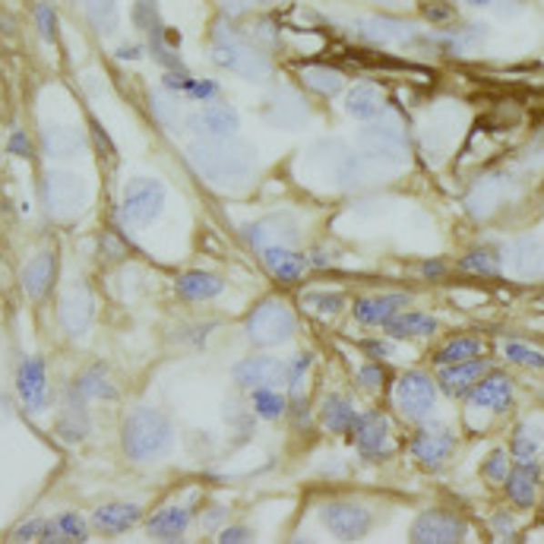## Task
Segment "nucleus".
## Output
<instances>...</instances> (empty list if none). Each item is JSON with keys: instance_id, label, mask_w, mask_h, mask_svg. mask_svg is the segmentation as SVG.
<instances>
[{"instance_id": "obj_1", "label": "nucleus", "mask_w": 544, "mask_h": 544, "mask_svg": "<svg viewBox=\"0 0 544 544\" xmlns=\"http://www.w3.org/2000/svg\"><path fill=\"white\" fill-rule=\"evenodd\" d=\"M194 171L218 190H237L250 181L257 168V149L250 143L228 139H196L187 149Z\"/></svg>"}, {"instance_id": "obj_2", "label": "nucleus", "mask_w": 544, "mask_h": 544, "mask_svg": "<svg viewBox=\"0 0 544 544\" xmlns=\"http://www.w3.org/2000/svg\"><path fill=\"white\" fill-rule=\"evenodd\" d=\"M124 453L134 462H156L175 447V428L156 408H134L124 421Z\"/></svg>"}, {"instance_id": "obj_3", "label": "nucleus", "mask_w": 544, "mask_h": 544, "mask_svg": "<svg viewBox=\"0 0 544 544\" xmlns=\"http://www.w3.org/2000/svg\"><path fill=\"white\" fill-rule=\"evenodd\" d=\"M212 61L218 67L237 73L241 79H250V83H267L272 76L269 57L260 55L257 48H250V45H244L225 23L212 25Z\"/></svg>"}, {"instance_id": "obj_4", "label": "nucleus", "mask_w": 544, "mask_h": 544, "mask_svg": "<svg viewBox=\"0 0 544 544\" xmlns=\"http://www.w3.org/2000/svg\"><path fill=\"white\" fill-rule=\"evenodd\" d=\"M244 333H247L250 342L263 345V348H269V345H282V342L291 339V333H295V317H291V310L285 307V301H278V297H267V301H260L247 314V320H244Z\"/></svg>"}, {"instance_id": "obj_5", "label": "nucleus", "mask_w": 544, "mask_h": 544, "mask_svg": "<svg viewBox=\"0 0 544 544\" xmlns=\"http://www.w3.org/2000/svg\"><path fill=\"white\" fill-rule=\"evenodd\" d=\"M42 200L45 209L51 212L61 222H70L89 203V187L79 175H70V171H48L42 181Z\"/></svg>"}, {"instance_id": "obj_6", "label": "nucleus", "mask_w": 544, "mask_h": 544, "mask_svg": "<svg viewBox=\"0 0 544 544\" xmlns=\"http://www.w3.org/2000/svg\"><path fill=\"white\" fill-rule=\"evenodd\" d=\"M364 156H370L380 165H406L408 158V143L406 130L396 117H377V124H368L358 136Z\"/></svg>"}, {"instance_id": "obj_7", "label": "nucleus", "mask_w": 544, "mask_h": 544, "mask_svg": "<svg viewBox=\"0 0 544 544\" xmlns=\"http://www.w3.org/2000/svg\"><path fill=\"white\" fill-rule=\"evenodd\" d=\"M121 209L130 225H152L165 209V187L152 177H134L124 190Z\"/></svg>"}, {"instance_id": "obj_8", "label": "nucleus", "mask_w": 544, "mask_h": 544, "mask_svg": "<svg viewBox=\"0 0 544 544\" xmlns=\"http://www.w3.org/2000/svg\"><path fill=\"white\" fill-rule=\"evenodd\" d=\"M468 526L456 513H443V509H430L421 513L411 526V541L415 544H453L462 541Z\"/></svg>"}, {"instance_id": "obj_9", "label": "nucleus", "mask_w": 544, "mask_h": 544, "mask_svg": "<svg viewBox=\"0 0 544 544\" xmlns=\"http://www.w3.org/2000/svg\"><path fill=\"white\" fill-rule=\"evenodd\" d=\"M437 399V387L428 374L421 370H408V374L399 377L396 383V406H399L402 415L408 418H424L430 408H434Z\"/></svg>"}, {"instance_id": "obj_10", "label": "nucleus", "mask_w": 544, "mask_h": 544, "mask_svg": "<svg viewBox=\"0 0 544 544\" xmlns=\"http://www.w3.org/2000/svg\"><path fill=\"white\" fill-rule=\"evenodd\" d=\"M320 519L336 539H361V535L370 529V513L361 507V503H351V500L327 503Z\"/></svg>"}, {"instance_id": "obj_11", "label": "nucleus", "mask_w": 544, "mask_h": 544, "mask_svg": "<svg viewBox=\"0 0 544 544\" xmlns=\"http://www.w3.org/2000/svg\"><path fill=\"white\" fill-rule=\"evenodd\" d=\"M184 127H187L196 139H228L237 134L241 117H237V111L228 108V105H216V108H206L200 115L187 117Z\"/></svg>"}, {"instance_id": "obj_12", "label": "nucleus", "mask_w": 544, "mask_h": 544, "mask_svg": "<svg viewBox=\"0 0 544 544\" xmlns=\"http://www.w3.org/2000/svg\"><path fill=\"white\" fill-rule=\"evenodd\" d=\"M411 453H415V459L428 468L443 466V462L449 459V453H453V434H449L443 424H430V428H424L415 434Z\"/></svg>"}, {"instance_id": "obj_13", "label": "nucleus", "mask_w": 544, "mask_h": 544, "mask_svg": "<svg viewBox=\"0 0 544 544\" xmlns=\"http://www.w3.org/2000/svg\"><path fill=\"white\" fill-rule=\"evenodd\" d=\"M355 29L374 45H408L411 38H415V32H418L411 23H402V19H393V16L355 19Z\"/></svg>"}, {"instance_id": "obj_14", "label": "nucleus", "mask_w": 544, "mask_h": 544, "mask_svg": "<svg viewBox=\"0 0 544 544\" xmlns=\"http://www.w3.org/2000/svg\"><path fill=\"white\" fill-rule=\"evenodd\" d=\"M16 393L23 399V406L29 411H42L45 393H48V377H45V361L42 358H25L16 370Z\"/></svg>"}, {"instance_id": "obj_15", "label": "nucleus", "mask_w": 544, "mask_h": 544, "mask_svg": "<svg viewBox=\"0 0 544 544\" xmlns=\"http://www.w3.org/2000/svg\"><path fill=\"white\" fill-rule=\"evenodd\" d=\"M57 317H61V327L67 329L70 336H83L86 329L92 327V317H96V301L86 288H73L61 297V307H57Z\"/></svg>"}, {"instance_id": "obj_16", "label": "nucleus", "mask_w": 544, "mask_h": 544, "mask_svg": "<svg viewBox=\"0 0 544 544\" xmlns=\"http://www.w3.org/2000/svg\"><path fill=\"white\" fill-rule=\"evenodd\" d=\"M408 304V295H370L355 304V320L364 327H387Z\"/></svg>"}, {"instance_id": "obj_17", "label": "nucleus", "mask_w": 544, "mask_h": 544, "mask_svg": "<svg viewBox=\"0 0 544 544\" xmlns=\"http://www.w3.org/2000/svg\"><path fill=\"white\" fill-rule=\"evenodd\" d=\"M295 231L297 228L288 216H269V218H260V222L244 225L241 235L250 247H272V244H278V241H291Z\"/></svg>"}, {"instance_id": "obj_18", "label": "nucleus", "mask_w": 544, "mask_h": 544, "mask_svg": "<svg viewBox=\"0 0 544 544\" xmlns=\"http://www.w3.org/2000/svg\"><path fill=\"white\" fill-rule=\"evenodd\" d=\"M55 276H57L55 254H51V250H42V254L32 257V260L25 263V269H23L25 295H29L32 301H42V297H48L51 285H55Z\"/></svg>"}, {"instance_id": "obj_19", "label": "nucleus", "mask_w": 544, "mask_h": 544, "mask_svg": "<svg viewBox=\"0 0 544 544\" xmlns=\"http://www.w3.org/2000/svg\"><path fill=\"white\" fill-rule=\"evenodd\" d=\"M235 380L241 387H278L285 380V368L272 358H244L235 368Z\"/></svg>"}, {"instance_id": "obj_20", "label": "nucleus", "mask_w": 544, "mask_h": 544, "mask_svg": "<svg viewBox=\"0 0 544 544\" xmlns=\"http://www.w3.org/2000/svg\"><path fill=\"white\" fill-rule=\"evenodd\" d=\"M355 447L361 449L364 456H383L389 447V424L383 415L370 411V415L358 418L355 421Z\"/></svg>"}, {"instance_id": "obj_21", "label": "nucleus", "mask_w": 544, "mask_h": 544, "mask_svg": "<svg viewBox=\"0 0 544 544\" xmlns=\"http://www.w3.org/2000/svg\"><path fill=\"white\" fill-rule=\"evenodd\" d=\"M307 117H310V111H307V105H304V98L288 89L276 92V98H272L269 108H267V121L282 130H297L301 124H307Z\"/></svg>"}, {"instance_id": "obj_22", "label": "nucleus", "mask_w": 544, "mask_h": 544, "mask_svg": "<svg viewBox=\"0 0 544 544\" xmlns=\"http://www.w3.org/2000/svg\"><path fill=\"white\" fill-rule=\"evenodd\" d=\"M468 399H472L478 408L503 411L509 402H513V383H509L503 374H488L468 389Z\"/></svg>"}, {"instance_id": "obj_23", "label": "nucleus", "mask_w": 544, "mask_h": 544, "mask_svg": "<svg viewBox=\"0 0 544 544\" xmlns=\"http://www.w3.org/2000/svg\"><path fill=\"white\" fill-rule=\"evenodd\" d=\"M484 374H488V361H478V358H468V361H459V364H443L440 387L447 389L449 396H462L468 393Z\"/></svg>"}, {"instance_id": "obj_24", "label": "nucleus", "mask_w": 544, "mask_h": 544, "mask_svg": "<svg viewBox=\"0 0 544 544\" xmlns=\"http://www.w3.org/2000/svg\"><path fill=\"white\" fill-rule=\"evenodd\" d=\"M509 269L519 278L544 276V237H522L509 247Z\"/></svg>"}, {"instance_id": "obj_25", "label": "nucleus", "mask_w": 544, "mask_h": 544, "mask_svg": "<svg viewBox=\"0 0 544 544\" xmlns=\"http://www.w3.org/2000/svg\"><path fill=\"white\" fill-rule=\"evenodd\" d=\"M42 146L51 158H73L83 152L86 139L76 127H67V124H48L42 130Z\"/></svg>"}, {"instance_id": "obj_26", "label": "nucleus", "mask_w": 544, "mask_h": 544, "mask_svg": "<svg viewBox=\"0 0 544 544\" xmlns=\"http://www.w3.org/2000/svg\"><path fill=\"white\" fill-rule=\"evenodd\" d=\"M345 115L355 121H377L383 115V92L370 83H361L345 96Z\"/></svg>"}, {"instance_id": "obj_27", "label": "nucleus", "mask_w": 544, "mask_h": 544, "mask_svg": "<svg viewBox=\"0 0 544 544\" xmlns=\"http://www.w3.org/2000/svg\"><path fill=\"white\" fill-rule=\"evenodd\" d=\"M539 466L532 459L519 462L516 468H509L507 475V497L516 507H532L535 503V490H539Z\"/></svg>"}, {"instance_id": "obj_28", "label": "nucleus", "mask_w": 544, "mask_h": 544, "mask_svg": "<svg viewBox=\"0 0 544 544\" xmlns=\"http://www.w3.org/2000/svg\"><path fill=\"white\" fill-rule=\"evenodd\" d=\"M503 194H507V181H503V175H490V177H484V181L475 184V190L468 194L466 206L475 218H484L500 206Z\"/></svg>"}, {"instance_id": "obj_29", "label": "nucleus", "mask_w": 544, "mask_h": 544, "mask_svg": "<svg viewBox=\"0 0 544 544\" xmlns=\"http://www.w3.org/2000/svg\"><path fill=\"white\" fill-rule=\"evenodd\" d=\"M177 291H181V297H187V301H209V297L222 295L225 282L216 276V272L190 269V272H184V276L177 278Z\"/></svg>"}, {"instance_id": "obj_30", "label": "nucleus", "mask_w": 544, "mask_h": 544, "mask_svg": "<svg viewBox=\"0 0 544 544\" xmlns=\"http://www.w3.org/2000/svg\"><path fill=\"white\" fill-rule=\"evenodd\" d=\"M377 165L380 162H374L370 156H348V152H345L339 158V165L333 168V175L342 187H361V184L374 181V175H380Z\"/></svg>"}, {"instance_id": "obj_31", "label": "nucleus", "mask_w": 544, "mask_h": 544, "mask_svg": "<svg viewBox=\"0 0 544 544\" xmlns=\"http://www.w3.org/2000/svg\"><path fill=\"white\" fill-rule=\"evenodd\" d=\"M139 513L143 509L136 503H108V507H98L92 513V522H96L102 532H127L130 526L139 522Z\"/></svg>"}, {"instance_id": "obj_32", "label": "nucleus", "mask_w": 544, "mask_h": 544, "mask_svg": "<svg viewBox=\"0 0 544 544\" xmlns=\"http://www.w3.org/2000/svg\"><path fill=\"white\" fill-rule=\"evenodd\" d=\"M263 263L276 278H301V272L307 269V260L295 250L282 247V244H272V247H263Z\"/></svg>"}, {"instance_id": "obj_33", "label": "nucleus", "mask_w": 544, "mask_h": 544, "mask_svg": "<svg viewBox=\"0 0 544 544\" xmlns=\"http://www.w3.org/2000/svg\"><path fill=\"white\" fill-rule=\"evenodd\" d=\"M187 526H190L187 509L184 507H165L149 519V535H156V539H162V541H175L187 532Z\"/></svg>"}, {"instance_id": "obj_34", "label": "nucleus", "mask_w": 544, "mask_h": 544, "mask_svg": "<svg viewBox=\"0 0 544 544\" xmlns=\"http://www.w3.org/2000/svg\"><path fill=\"white\" fill-rule=\"evenodd\" d=\"M149 108H152V117H156V121L162 124L165 130H171V134H177V130H181L184 124H187L181 102H177V98L171 96V89L152 92V96H149Z\"/></svg>"}, {"instance_id": "obj_35", "label": "nucleus", "mask_w": 544, "mask_h": 544, "mask_svg": "<svg viewBox=\"0 0 544 544\" xmlns=\"http://www.w3.org/2000/svg\"><path fill=\"white\" fill-rule=\"evenodd\" d=\"M389 336L396 339H421V336H430L437 329V320L428 314H418V310H406V314H396L393 320L387 323Z\"/></svg>"}, {"instance_id": "obj_36", "label": "nucleus", "mask_w": 544, "mask_h": 544, "mask_svg": "<svg viewBox=\"0 0 544 544\" xmlns=\"http://www.w3.org/2000/svg\"><path fill=\"white\" fill-rule=\"evenodd\" d=\"M320 418L323 424H327V430H336V434H345V430L355 428L358 415H355V406H351L345 396L333 393L323 399V408H320Z\"/></svg>"}, {"instance_id": "obj_37", "label": "nucleus", "mask_w": 544, "mask_h": 544, "mask_svg": "<svg viewBox=\"0 0 544 544\" xmlns=\"http://www.w3.org/2000/svg\"><path fill=\"white\" fill-rule=\"evenodd\" d=\"M544 449V424L541 421H522L513 434V456L522 462L535 459Z\"/></svg>"}, {"instance_id": "obj_38", "label": "nucleus", "mask_w": 544, "mask_h": 544, "mask_svg": "<svg viewBox=\"0 0 544 544\" xmlns=\"http://www.w3.org/2000/svg\"><path fill=\"white\" fill-rule=\"evenodd\" d=\"M301 79L314 92H320V96H339V92L345 89V76L333 67H304Z\"/></svg>"}, {"instance_id": "obj_39", "label": "nucleus", "mask_w": 544, "mask_h": 544, "mask_svg": "<svg viewBox=\"0 0 544 544\" xmlns=\"http://www.w3.org/2000/svg\"><path fill=\"white\" fill-rule=\"evenodd\" d=\"M481 355V339H475V336H459V339H449L443 345L440 351H437L434 361L440 364H459V361H468V358H478Z\"/></svg>"}, {"instance_id": "obj_40", "label": "nucleus", "mask_w": 544, "mask_h": 544, "mask_svg": "<svg viewBox=\"0 0 544 544\" xmlns=\"http://www.w3.org/2000/svg\"><path fill=\"white\" fill-rule=\"evenodd\" d=\"M165 89L184 92V96H190V98H212L218 92V86L212 83V79H190V76H184L181 70H175L165 76Z\"/></svg>"}, {"instance_id": "obj_41", "label": "nucleus", "mask_w": 544, "mask_h": 544, "mask_svg": "<svg viewBox=\"0 0 544 544\" xmlns=\"http://www.w3.org/2000/svg\"><path fill=\"white\" fill-rule=\"evenodd\" d=\"M73 389H76V393L83 396L86 402H89V399H115V387L105 380V370L102 368L86 370V374L79 377L76 383H73Z\"/></svg>"}, {"instance_id": "obj_42", "label": "nucleus", "mask_w": 544, "mask_h": 544, "mask_svg": "<svg viewBox=\"0 0 544 544\" xmlns=\"http://www.w3.org/2000/svg\"><path fill=\"white\" fill-rule=\"evenodd\" d=\"M86 16L98 32L111 35L117 29V0H86Z\"/></svg>"}, {"instance_id": "obj_43", "label": "nucleus", "mask_w": 544, "mask_h": 544, "mask_svg": "<svg viewBox=\"0 0 544 544\" xmlns=\"http://www.w3.org/2000/svg\"><path fill=\"white\" fill-rule=\"evenodd\" d=\"M254 408L260 418H269L272 421V418H278L285 411V399L272 387H257L254 389Z\"/></svg>"}, {"instance_id": "obj_44", "label": "nucleus", "mask_w": 544, "mask_h": 544, "mask_svg": "<svg viewBox=\"0 0 544 544\" xmlns=\"http://www.w3.org/2000/svg\"><path fill=\"white\" fill-rule=\"evenodd\" d=\"M134 23H136V29L149 32V35L162 32V16H158V4H156V0H136Z\"/></svg>"}, {"instance_id": "obj_45", "label": "nucleus", "mask_w": 544, "mask_h": 544, "mask_svg": "<svg viewBox=\"0 0 544 544\" xmlns=\"http://www.w3.org/2000/svg\"><path fill=\"white\" fill-rule=\"evenodd\" d=\"M462 269L468 272H478V276H494V272H500V260H497L494 250H472L468 257H462Z\"/></svg>"}, {"instance_id": "obj_46", "label": "nucleus", "mask_w": 544, "mask_h": 544, "mask_svg": "<svg viewBox=\"0 0 544 544\" xmlns=\"http://www.w3.org/2000/svg\"><path fill=\"white\" fill-rule=\"evenodd\" d=\"M503 355H507L509 361H516V364H526V368H539V370L544 368V351L529 348V345H522V342H507Z\"/></svg>"}, {"instance_id": "obj_47", "label": "nucleus", "mask_w": 544, "mask_h": 544, "mask_svg": "<svg viewBox=\"0 0 544 544\" xmlns=\"http://www.w3.org/2000/svg\"><path fill=\"white\" fill-rule=\"evenodd\" d=\"M345 304L342 295H327V291H314V295L304 297V307L314 310V314H339Z\"/></svg>"}, {"instance_id": "obj_48", "label": "nucleus", "mask_w": 544, "mask_h": 544, "mask_svg": "<svg viewBox=\"0 0 544 544\" xmlns=\"http://www.w3.org/2000/svg\"><path fill=\"white\" fill-rule=\"evenodd\" d=\"M55 526H57L61 541H86V526H83V519H79L76 513H61L55 519Z\"/></svg>"}, {"instance_id": "obj_49", "label": "nucleus", "mask_w": 544, "mask_h": 544, "mask_svg": "<svg viewBox=\"0 0 544 544\" xmlns=\"http://www.w3.org/2000/svg\"><path fill=\"white\" fill-rule=\"evenodd\" d=\"M35 23H38V35H42L45 42H55V38H57L55 6H51V4H38L35 6Z\"/></svg>"}, {"instance_id": "obj_50", "label": "nucleus", "mask_w": 544, "mask_h": 544, "mask_svg": "<svg viewBox=\"0 0 544 544\" xmlns=\"http://www.w3.org/2000/svg\"><path fill=\"white\" fill-rule=\"evenodd\" d=\"M484 475H488L490 481H507L509 462H507V453H503V449H494V453L488 456V462H484Z\"/></svg>"}, {"instance_id": "obj_51", "label": "nucleus", "mask_w": 544, "mask_h": 544, "mask_svg": "<svg viewBox=\"0 0 544 544\" xmlns=\"http://www.w3.org/2000/svg\"><path fill=\"white\" fill-rule=\"evenodd\" d=\"M307 368H310V355H297L295 361H291V370L285 374V380H288L291 393H301V383H304V374H307Z\"/></svg>"}, {"instance_id": "obj_52", "label": "nucleus", "mask_w": 544, "mask_h": 544, "mask_svg": "<svg viewBox=\"0 0 544 544\" xmlns=\"http://www.w3.org/2000/svg\"><path fill=\"white\" fill-rule=\"evenodd\" d=\"M358 383H361L368 393H374V389H380V383H383V368L380 364H368V368L358 374Z\"/></svg>"}, {"instance_id": "obj_53", "label": "nucleus", "mask_w": 544, "mask_h": 544, "mask_svg": "<svg viewBox=\"0 0 544 544\" xmlns=\"http://www.w3.org/2000/svg\"><path fill=\"white\" fill-rule=\"evenodd\" d=\"M42 529H45V519H32V522H25V526H19L16 532H13V539L35 541V539H42Z\"/></svg>"}, {"instance_id": "obj_54", "label": "nucleus", "mask_w": 544, "mask_h": 544, "mask_svg": "<svg viewBox=\"0 0 544 544\" xmlns=\"http://www.w3.org/2000/svg\"><path fill=\"white\" fill-rule=\"evenodd\" d=\"M254 539V532L244 526H231V529H222V535H218V541L222 544H241V541H250Z\"/></svg>"}, {"instance_id": "obj_55", "label": "nucleus", "mask_w": 544, "mask_h": 544, "mask_svg": "<svg viewBox=\"0 0 544 544\" xmlns=\"http://www.w3.org/2000/svg\"><path fill=\"white\" fill-rule=\"evenodd\" d=\"M263 4V0H222V10L228 13V16H237V13L250 10V6Z\"/></svg>"}, {"instance_id": "obj_56", "label": "nucleus", "mask_w": 544, "mask_h": 544, "mask_svg": "<svg viewBox=\"0 0 544 544\" xmlns=\"http://www.w3.org/2000/svg\"><path fill=\"white\" fill-rule=\"evenodd\" d=\"M10 152H16V156H29V139H25L23 130H13V136H10Z\"/></svg>"}, {"instance_id": "obj_57", "label": "nucleus", "mask_w": 544, "mask_h": 544, "mask_svg": "<svg viewBox=\"0 0 544 544\" xmlns=\"http://www.w3.org/2000/svg\"><path fill=\"white\" fill-rule=\"evenodd\" d=\"M92 134H96V143H102L105 146V152H111V156H115V146H111V139L105 136V130H102V124H92Z\"/></svg>"}, {"instance_id": "obj_58", "label": "nucleus", "mask_w": 544, "mask_h": 544, "mask_svg": "<svg viewBox=\"0 0 544 544\" xmlns=\"http://www.w3.org/2000/svg\"><path fill=\"white\" fill-rule=\"evenodd\" d=\"M139 55H143V48H136V45H127V48H117V57H124V61H136Z\"/></svg>"}, {"instance_id": "obj_59", "label": "nucleus", "mask_w": 544, "mask_h": 544, "mask_svg": "<svg viewBox=\"0 0 544 544\" xmlns=\"http://www.w3.org/2000/svg\"><path fill=\"white\" fill-rule=\"evenodd\" d=\"M428 16L430 19H447V16H453V10H449V6H443V4H434V10H428Z\"/></svg>"}, {"instance_id": "obj_60", "label": "nucleus", "mask_w": 544, "mask_h": 544, "mask_svg": "<svg viewBox=\"0 0 544 544\" xmlns=\"http://www.w3.org/2000/svg\"><path fill=\"white\" fill-rule=\"evenodd\" d=\"M368 351H370V355H380V358H387L393 348H389L387 342H368Z\"/></svg>"}, {"instance_id": "obj_61", "label": "nucleus", "mask_w": 544, "mask_h": 544, "mask_svg": "<svg viewBox=\"0 0 544 544\" xmlns=\"http://www.w3.org/2000/svg\"><path fill=\"white\" fill-rule=\"evenodd\" d=\"M494 529H497V532H513V522H509V519H503V516H497V519H494Z\"/></svg>"}]
</instances>
